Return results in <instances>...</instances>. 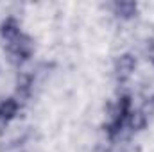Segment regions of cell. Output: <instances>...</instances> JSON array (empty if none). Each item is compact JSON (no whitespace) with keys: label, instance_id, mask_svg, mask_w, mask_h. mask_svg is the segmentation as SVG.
Wrapping results in <instances>:
<instances>
[{"label":"cell","instance_id":"obj_3","mask_svg":"<svg viewBox=\"0 0 154 152\" xmlns=\"http://www.w3.org/2000/svg\"><path fill=\"white\" fill-rule=\"evenodd\" d=\"M0 36L2 39H5L7 43L14 41L22 36V31H20V22L14 18V16H9L5 18L2 23H0Z\"/></svg>","mask_w":154,"mask_h":152},{"label":"cell","instance_id":"obj_4","mask_svg":"<svg viewBox=\"0 0 154 152\" xmlns=\"http://www.w3.org/2000/svg\"><path fill=\"white\" fill-rule=\"evenodd\" d=\"M113 13L122 20H131L136 16L138 13V4L136 2H129V0H122L113 4Z\"/></svg>","mask_w":154,"mask_h":152},{"label":"cell","instance_id":"obj_1","mask_svg":"<svg viewBox=\"0 0 154 152\" xmlns=\"http://www.w3.org/2000/svg\"><path fill=\"white\" fill-rule=\"evenodd\" d=\"M7 52H9L11 61L22 63V61H25V59H29V57L32 56V52H34V43H32V39L29 38V36L22 34L18 39H14V41L9 43Z\"/></svg>","mask_w":154,"mask_h":152},{"label":"cell","instance_id":"obj_5","mask_svg":"<svg viewBox=\"0 0 154 152\" xmlns=\"http://www.w3.org/2000/svg\"><path fill=\"white\" fill-rule=\"evenodd\" d=\"M20 111V102H18V99H5V100H2L0 102V120L4 122V123H7L9 120H13L16 114Z\"/></svg>","mask_w":154,"mask_h":152},{"label":"cell","instance_id":"obj_7","mask_svg":"<svg viewBox=\"0 0 154 152\" xmlns=\"http://www.w3.org/2000/svg\"><path fill=\"white\" fill-rule=\"evenodd\" d=\"M147 59L154 65V41L149 43V47H147Z\"/></svg>","mask_w":154,"mask_h":152},{"label":"cell","instance_id":"obj_2","mask_svg":"<svg viewBox=\"0 0 154 152\" xmlns=\"http://www.w3.org/2000/svg\"><path fill=\"white\" fill-rule=\"evenodd\" d=\"M136 68V57L133 54H120L113 63V72L118 81H127Z\"/></svg>","mask_w":154,"mask_h":152},{"label":"cell","instance_id":"obj_6","mask_svg":"<svg viewBox=\"0 0 154 152\" xmlns=\"http://www.w3.org/2000/svg\"><path fill=\"white\" fill-rule=\"evenodd\" d=\"M31 86H32V77L27 75V74L18 75V81H16V93L18 95H27Z\"/></svg>","mask_w":154,"mask_h":152}]
</instances>
